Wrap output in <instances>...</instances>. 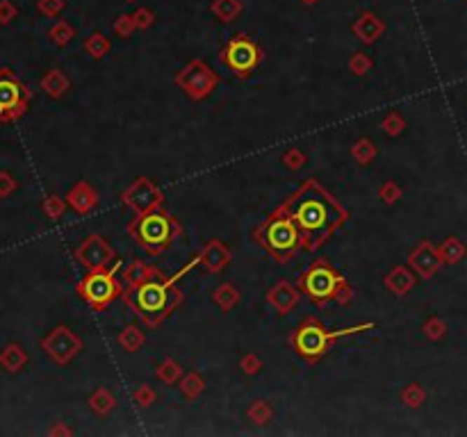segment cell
<instances>
[{
	"instance_id": "cell-1",
	"label": "cell",
	"mask_w": 467,
	"mask_h": 437,
	"mask_svg": "<svg viewBox=\"0 0 467 437\" xmlns=\"http://www.w3.org/2000/svg\"><path fill=\"white\" fill-rule=\"evenodd\" d=\"M280 207L299 226L304 235V249L308 251H317L319 246H324L335 230H340L349 221L346 207L337 203V198L313 178L301 182L299 189L283 200Z\"/></svg>"
},
{
	"instance_id": "cell-20",
	"label": "cell",
	"mask_w": 467,
	"mask_h": 437,
	"mask_svg": "<svg viewBox=\"0 0 467 437\" xmlns=\"http://www.w3.org/2000/svg\"><path fill=\"white\" fill-rule=\"evenodd\" d=\"M438 253H440L442 264H459L465 258L467 249H465L463 240H459V237L452 235V237H447V240L440 246H438Z\"/></svg>"
},
{
	"instance_id": "cell-2",
	"label": "cell",
	"mask_w": 467,
	"mask_h": 437,
	"mask_svg": "<svg viewBox=\"0 0 467 437\" xmlns=\"http://www.w3.org/2000/svg\"><path fill=\"white\" fill-rule=\"evenodd\" d=\"M194 267H196V255L169 278H164V273H158V276L144 280L142 285L137 287H123L121 298L133 307V312L142 319L146 328L155 331V328H160L167 321L173 314V310L185 300V294H182V289L178 287V282Z\"/></svg>"
},
{
	"instance_id": "cell-9",
	"label": "cell",
	"mask_w": 467,
	"mask_h": 437,
	"mask_svg": "<svg viewBox=\"0 0 467 437\" xmlns=\"http://www.w3.org/2000/svg\"><path fill=\"white\" fill-rule=\"evenodd\" d=\"M176 85L185 91L191 100H205L219 87V76L205 62L191 60L182 71H178Z\"/></svg>"
},
{
	"instance_id": "cell-24",
	"label": "cell",
	"mask_w": 467,
	"mask_h": 437,
	"mask_svg": "<svg viewBox=\"0 0 467 437\" xmlns=\"http://www.w3.org/2000/svg\"><path fill=\"white\" fill-rule=\"evenodd\" d=\"M353 32L360 36V41L374 43L379 39V34L383 32V23H379L372 14H365L360 21L353 25Z\"/></svg>"
},
{
	"instance_id": "cell-31",
	"label": "cell",
	"mask_w": 467,
	"mask_h": 437,
	"mask_svg": "<svg viewBox=\"0 0 467 437\" xmlns=\"http://www.w3.org/2000/svg\"><path fill=\"white\" fill-rule=\"evenodd\" d=\"M381 127L386 130V134H390V137H399L401 132H404V127H406V121H404V116H401L397 109H392V112H388L386 114V118L381 121Z\"/></svg>"
},
{
	"instance_id": "cell-21",
	"label": "cell",
	"mask_w": 467,
	"mask_h": 437,
	"mask_svg": "<svg viewBox=\"0 0 467 437\" xmlns=\"http://www.w3.org/2000/svg\"><path fill=\"white\" fill-rule=\"evenodd\" d=\"M116 342L121 344V349L123 351H128V353H135V351H140L142 346H144V342H146V335H144V331L137 324H128L121 333H119V337H116Z\"/></svg>"
},
{
	"instance_id": "cell-6",
	"label": "cell",
	"mask_w": 467,
	"mask_h": 437,
	"mask_svg": "<svg viewBox=\"0 0 467 437\" xmlns=\"http://www.w3.org/2000/svg\"><path fill=\"white\" fill-rule=\"evenodd\" d=\"M299 289L301 294H306L315 305H326L331 303V300L346 305L353 294L346 276H342L328 260H315L310 264L299 276Z\"/></svg>"
},
{
	"instance_id": "cell-41",
	"label": "cell",
	"mask_w": 467,
	"mask_h": 437,
	"mask_svg": "<svg viewBox=\"0 0 467 437\" xmlns=\"http://www.w3.org/2000/svg\"><path fill=\"white\" fill-rule=\"evenodd\" d=\"M130 18H119V23H116V32L119 34H128L130 32Z\"/></svg>"
},
{
	"instance_id": "cell-8",
	"label": "cell",
	"mask_w": 467,
	"mask_h": 437,
	"mask_svg": "<svg viewBox=\"0 0 467 437\" xmlns=\"http://www.w3.org/2000/svg\"><path fill=\"white\" fill-rule=\"evenodd\" d=\"M219 60H222L224 67L231 73H235L240 80H246L255 69L260 67L262 50L249 34L240 32V34H233L231 39L226 41Z\"/></svg>"
},
{
	"instance_id": "cell-11",
	"label": "cell",
	"mask_w": 467,
	"mask_h": 437,
	"mask_svg": "<svg viewBox=\"0 0 467 437\" xmlns=\"http://www.w3.org/2000/svg\"><path fill=\"white\" fill-rule=\"evenodd\" d=\"M76 258L82 267H87L89 271L91 269H107L119 262L116 251L112 249V244H109L103 235L85 237L76 249Z\"/></svg>"
},
{
	"instance_id": "cell-7",
	"label": "cell",
	"mask_w": 467,
	"mask_h": 437,
	"mask_svg": "<svg viewBox=\"0 0 467 437\" xmlns=\"http://www.w3.org/2000/svg\"><path fill=\"white\" fill-rule=\"evenodd\" d=\"M121 267V260L107 269H91L85 278L78 282V294L89 307L96 312H103L107 305H112L116 298H121L123 285L116 280V271Z\"/></svg>"
},
{
	"instance_id": "cell-30",
	"label": "cell",
	"mask_w": 467,
	"mask_h": 437,
	"mask_svg": "<svg viewBox=\"0 0 467 437\" xmlns=\"http://www.w3.org/2000/svg\"><path fill=\"white\" fill-rule=\"evenodd\" d=\"M109 48H112V46H109V41H107L100 32L91 34L89 39H87V43H85V50H87L94 60H103L105 55L109 53Z\"/></svg>"
},
{
	"instance_id": "cell-14",
	"label": "cell",
	"mask_w": 467,
	"mask_h": 437,
	"mask_svg": "<svg viewBox=\"0 0 467 437\" xmlns=\"http://www.w3.org/2000/svg\"><path fill=\"white\" fill-rule=\"evenodd\" d=\"M233 253L222 240H210L203 249L196 253V267H203L208 273H222L228 262H231Z\"/></svg>"
},
{
	"instance_id": "cell-18",
	"label": "cell",
	"mask_w": 467,
	"mask_h": 437,
	"mask_svg": "<svg viewBox=\"0 0 467 437\" xmlns=\"http://www.w3.org/2000/svg\"><path fill=\"white\" fill-rule=\"evenodd\" d=\"M415 282H417V276H413L406 267H395L386 276V280H383V285L395 296H406L408 291L415 287Z\"/></svg>"
},
{
	"instance_id": "cell-26",
	"label": "cell",
	"mask_w": 467,
	"mask_h": 437,
	"mask_svg": "<svg viewBox=\"0 0 467 437\" xmlns=\"http://www.w3.org/2000/svg\"><path fill=\"white\" fill-rule=\"evenodd\" d=\"M203 389H205V380H203V376H201L198 371H189V373H185V376L180 378V391H182V396H185L187 401L198 398V394Z\"/></svg>"
},
{
	"instance_id": "cell-3",
	"label": "cell",
	"mask_w": 467,
	"mask_h": 437,
	"mask_svg": "<svg viewBox=\"0 0 467 437\" xmlns=\"http://www.w3.org/2000/svg\"><path fill=\"white\" fill-rule=\"evenodd\" d=\"M374 328H377V324L367 321V324L351 326V328H340V331H328L317 317H308L292 331L290 344L301 360H306L308 364H315L333 349V344L340 340V337L358 335L365 331H374Z\"/></svg>"
},
{
	"instance_id": "cell-29",
	"label": "cell",
	"mask_w": 467,
	"mask_h": 437,
	"mask_svg": "<svg viewBox=\"0 0 467 437\" xmlns=\"http://www.w3.org/2000/svg\"><path fill=\"white\" fill-rule=\"evenodd\" d=\"M43 89L48 91L50 96H55V98H60L64 91L69 89V80L64 78V73L62 71H50L48 76L43 78Z\"/></svg>"
},
{
	"instance_id": "cell-23",
	"label": "cell",
	"mask_w": 467,
	"mask_h": 437,
	"mask_svg": "<svg viewBox=\"0 0 467 437\" xmlns=\"http://www.w3.org/2000/svg\"><path fill=\"white\" fill-rule=\"evenodd\" d=\"M240 289H237L235 285H231V282H224V285H219L215 291H212V300L215 305H219L224 310V312H231V310L240 303Z\"/></svg>"
},
{
	"instance_id": "cell-12",
	"label": "cell",
	"mask_w": 467,
	"mask_h": 437,
	"mask_svg": "<svg viewBox=\"0 0 467 437\" xmlns=\"http://www.w3.org/2000/svg\"><path fill=\"white\" fill-rule=\"evenodd\" d=\"M43 349L57 364H69L82 349V340L67 326H57L43 337Z\"/></svg>"
},
{
	"instance_id": "cell-35",
	"label": "cell",
	"mask_w": 467,
	"mask_h": 437,
	"mask_svg": "<svg viewBox=\"0 0 467 437\" xmlns=\"http://www.w3.org/2000/svg\"><path fill=\"white\" fill-rule=\"evenodd\" d=\"M372 67H374L372 60L367 57V55H363V53H356L353 57H351V62H349V69H351L353 76H365V73H367Z\"/></svg>"
},
{
	"instance_id": "cell-25",
	"label": "cell",
	"mask_w": 467,
	"mask_h": 437,
	"mask_svg": "<svg viewBox=\"0 0 467 437\" xmlns=\"http://www.w3.org/2000/svg\"><path fill=\"white\" fill-rule=\"evenodd\" d=\"M180 376H182V367L173 358H164L158 364V369H155V378L171 387L176 385V382H180Z\"/></svg>"
},
{
	"instance_id": "cell-17",
	"label": "cell",
	"mask_w": 467,
	"mask_h": 437,
	"mask_svg": "<svg viewBox=\"0 0 467 437\" xmlns=\"http://www.w3.org/2000/svg\"><path fill=\"white\" fill-rule=\"evenodd\" d=\"M67 200L78 214H89L91 209L98 205V191L91 187L89 182H78V185L69 191Z\"/></svg>"
},
{
	"instance_id": "cell-27",
	"label": "cell",
	"mask_w": 467,
	"mask_h": 437,
	"mask_svg": "<svg viewBox=\"0 0 467 437\" xmlns=\"http://www.w3.org/2000/svg\"><path fill=\"white\" fill-rule=\"evenodd\" d=\"M351 155H353L356 162L365 167V164H370L374 158H377V144H374L372 139H367V137H363V139H358L353 144Z\"/></svg>"
},
{
	"instance_id": "cell-16",
	"label": "cell",
	"mask_w": 467,
	"mask_h": 437,
	"mask_svg": "<svg viewBox=\"0 0 467 437\" xmlns=\"http://www.w3.org/2000/svg\"><path fill=\"white\" fill-rule=\"evenodd\" d=\"M27 94L25 89L12 78L0 80V114H18L23 112Z\"/></svg>"
},
{
	"instance_id": "cell-5",
	"label": "cell",
	"mask_w": 467,
	"mask_h": 437,
	"mask_svg": "<svg viewBox=\"0 0 467 437\" xmlns=\"http://www.w3.org/2000/svg\"><path fill=\"white\" fill-rule=\"evenodd\" d=\"M128 233L135 244L149 255H162L182 237V226L176 216L160 207L146 214H135L133 221L128 223Z\"/></svg>"
},
{
	"instance_id": "cell-37",
	"label": "cell",
	"mask_w": 467,
	"mask_h": 437,
	"mask_svg": "<svg viewBox=\"0 0 467 437\" xmlns=\"http://www.w3.org/2000/svg\"><path fill=\"white\" fill-rule=\"evenodd\" d=\"M240 367H242V371L246 373V376H255V373L262 369V362L255 353H246V355H242Z\"/></svg>"
},
{
	"instance_id": "cell-13",
	"label": "cell",
	"mask_w": 467,
	"mask_h": 437,
	"mask_svg": "<svg viewBox=\"0 0 467 437\" xmlns=\"http://www.w3.org/2000/svg\"><path fill=\"white\" fill-rule=\"evenodd\" d=\"M408 269H413L415 276L419 278H433L438 269L442 267V260H440V253H438V246H433L428 240H422L413 251L408 253Z\"/></svg>"
},
{
	"instance_id": "cell-32",
	"label": "cell",
	"mask_w": 467,
	"mask_h": 437,
	"mask_svg": "<svg viewBox=\"0 0 467 437\" xmlns=\"http://www.w3.org/2000/svg\"><path fill=\"white\" fill-rule=\"evenodd\" d=\"M422 331L431 342H440L442 337L447 335V324L442 321L440 317H428L424 321V326H422Z\"/></svg>"
},
{
	"instance_id": "cell-42",
	"label": "cell",
	"mask_w": 467,
	"mask_h": 437,
	"mask_svg": "<svg viewBox=\"0 0 467 437\" xmlns=\"http://www.w3.org/2000/svg\"><path fill=\"white\" fill-rule=\"evenodd\" d=\"M48 203H50V205H48V214L60 216V214H62V209H64L60 200H57V198H53V200H48Z\"/></svg>"
},
{
	"instance_id": "cell-28",
	"label": "cell",
	"mask_w": 467,
	"mask_h": 437,
	"mask_svg": "<svg viewBox=\"0 0 467 437\" xmlns=\"http://www.w3.org/2000/svg\"><path fill=\"white\" fill-rule=\"evenodd\" d=\"M399 398L404 401V403L408 408H419L426 403V391L422 385H417V382H410V385H406L404 389H401Z\"/></svg>"
},
{
	"instance_id": "cell-22",
	"label": "cell",
	"mask_w": 467,
	"mask_h": 437,
	"mask_svg": "<svg viewBox=\"0 0 467 437\" xmlns=\"http://www.w3.org/2000/svg\"><path fill=\"white\" fill-rule=\"evenodd\" d=\"M89 408L94 410L98 417H107L114 412L116 408V398L107 387H98L94 394L89 396Z\"/></svg>"
},
{
	"instance_id": "cell-38",
	"label": "cell",
	"mask_w": 467,
	"mask_h": 437,
	"mask_svg": "<svg viewBox=\"0 0 467 437\" xmlns=\"http://www.w3.org/2000/svg\"><path fill=\"white\" fill-rule=\"evenodd\" d=\"M5 364H7V369H12V371H16V369H21V364L25 362V353L18 349V346H9V351L5 353Z\"/></svg>"
},
{
	"instance_id": "cell-4",
	"label": "cell",
	"mask_w": 467,
	"mask_h": 437,
	"mask_svg": "<svg viewBox=\"0 0 467 437\" xmlns=\"http://www.w3.org/2000/svg\"><path fill=\"white\" fill-rule=\"evenodd\" d=\"M253 240L278 264L292 262L297 251L304 249V235H301L299 226L292 221V216L280 205L255 228Z\"/></svg>"
},
{
	"instance_id": "cell-19",
	"label": "cell",
	"mask_w": 467,
	"mask_h": 437,
	"mask_svg": "<svg viewBox=\"0 0 467 437\" xmlns=\"http://www.w3.org/2000/svg\"><path fill=\"white\" fill-rule=\"evenodd\" d=\"M158 273H162L158 267H153V264H144L142 260H135L130 267L123 271V287H137V285H142L144 280L158 276Z\"/></svg>"
},
{
	"instance_id": "cell-39",
	"label": "cell",
	"mask_w": 467,
	"mask_h": 437,
	"mask_svg": "<svg viewBox=\"0 0 467 437\" xmlns=\"http://www.w3.org/2000/svg\"><path fill=\"white\" fill-rule=\"evenodd\" d=\"M379 196H381L383 200H386L388 205H395L397 200L401 198V189H399V185H397V182H392V180H390V182H386V185L381 187Z\"/></svg>"
},
{
	"instance_id": "cell-33",
	"label": "cell",
	"mask_w": 467,
	"mask_h": 437,
	"mask_svg": "<svg viewBox=\"0 0 467 437\" xmlns=\"http://www.w3.org/2000/svg\"><path fill=\"white\" fill-rule=\"evenodd\" d=\"M246 415H249L251 422H255L258 426H264L273 417V410H271V405L267 403V401H255Z\"/></svg>"
},
{
	"instance_id": "cell-34",
	"label": "cell",
	"mask_w": 467,
	"mask_h": 437,
	"mask_svg": "<svg viewBox=\"0 0 467 437\" xmlns=\"http://www.w3.org/2000/svg\"><path fill=\"white\" fill-rule=\"evenodd\" d=\"M133 398H135V403L140 405V408H151L155 403V398H158V394H155V389L151 385H140V387L135 389Z\"/></svg>"
},
{
	"instance_id": "cell-15",
	"label": "cell",
	"mask_w": 467,
	"mask_h": 437,
	"mask_svg": "<svg viewBox=\"0 0 467 437\" xmlns=\"http://www.w3.org/2000/svg\"><path fill=\"white\" fill-rule=\"evenodd\" d=\"M299 296H301V289H297L287 280H278L276 285L267 291V303L276 310L278 317H285L297 307Z\"/></svg>"
},
{
	"instance_id": "cell-10",
	"label": "cell",
	"mask_w": 467,
	"mask_h": 437,
	"mask_svg": "<svg viewBox=\"0 0 467 437\" xmlns=\"http://www.w3.org/2000/svg\"><path fill=\"white\" fill-rule=\"evenodd\" d=\"M121 203L133 207L135 214H146V212H153V209L164 207V194L151 178L140 176L137 180H133L130 187L121 194Z\"/></svg>"
},
{
	"instance_id": "cell-40",
	"label": "cell",
	"mask_w": 467,
	"mask_h": 437,
	"mask_svg": "<svg viewBox=\"0 0 467 437\" xmlns=\"http://www.w3.org/2000/svg\"><path fill=\"white\" fill-rule=\"evenodd\" d=\"M237 9H240V5H233V0H219V5H215V12L224 18V21L228 23L233 18V14H237Z\"/></svg>"
},
{
	"instance_id": "cell-36",
	"label": "cell",
	"mask_w": 467,
	"mask_h": 437,
	"mask_svg": "<svg viewBox=\"0 0 467 437\" xmlns=\"http://www.w3.org/2000/svg\"><path fill=\"white\" fill-rule=\"evenodd\" d=\"M283 164H285V167L292 169V171H299V169L306 164V155H304V151H299V148H290V151H285V155H283Z\"/></svg>"
}]
</instances>
